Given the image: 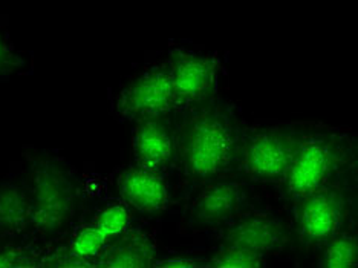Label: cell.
Returning <instances> with one entry per match:
<instances>
[{"mask_svg":"<svg viewBox=\"0 0 358 268\" xmlns=\"http://www.w3.org/2000/svg\"><path fill=\"white\" fill-rule=\"evenodd\" d=\"M309 121H259L242 127L238 174L251 184L278 185L287 175Z\"/></svg>","mask_w":358,"mask_h":268,"instance_id":"5","label":"cell"},{"mask_svg":"<svg viewBox=\"0 0 358 268\" xmlns=\"http://www.w3.org/2000/svg\"><path fill=\"white\" fill-rule=\"evenodd\" d=\"M158 258V244L152 234L134 224L103 251L95 267L148 268Z\"/></svg>","mask_w":358,"mask_h":268,"instance_id":"13","label":"cell"},{"mask_svg":"<svg viewBox=\"0 0 358 268\" xmlns=\"http://www.w3.org/2000/svg\"><path fill=\"white\" fill-rule=\"evenodd\" d=\"M268 259L270 258L247 247L217 242L208 256V264L222 268H257L265 267Z\"/></svg>","mask_w":358,"mask_h":268,"instance_id":"16","label":"cell"},{"mask_svg":"<svg viewBox=\"0 0 358 268\" xmlns=\"http://www.w3.org/2000/svg\"><path fill=\"white\" fill-rule=\"evenodd\" d=\"M242 127L238 109L219 94L189 112L175 113L176 169L185 193L238 174Z\"/></svg>","mask_w":358,"mask_h":268,"instance_id":"1","label":"cell"},{"mask_svg":"<svg viewBox=\"0 0 358 268\" xmlns=\"http://www.w3.org/2000/svg\"><path fill=\"white\" fill-rule=\"evenodd\" d=\"M357 134L351 129L309 121L287 175L278 185L279 198L294 202L343 178L357 175Z\"/></svg>","mask_w":358,"mask_h":268,"instance_id":"2","label":"cell"},{"mask_svg":"<svg viewBox=\"0 0 358 268\" xmlns=\"http://www.w3.org/2000/svg\"><path fill=\"white\" fill-rule=\"evenodd\" d=\"M112 113L124 123L173 115L175 100L167 59L145 68L121 87L113 95Z\"/></svg>","mask_w":358,"mask_h":268,"instance_id":"9","label":"cell"},{"mask_svg":"<svg viewBox=\"0 0 358 268\" xmlns=\"http://www.w3.org/2000/svg\"><path fill=\"white\" fill-rule=\"evenodd\" d=\"M120 199L145 216H159L172 206L173 189L169 175L135 164L124 167L117 178Z\"/></svg>","mask_w":358,"mask_h":268,"instance_id":"11","label":"cell"},{"mask_svg":"<svg viewBox=\"0 0 358 268\" xmlns=\"http://www.w3.org/2000/svg\"><path fill=\"white\" fill-rule=\"evenodd\" d=\"M315 267L319 268H352L358 265L357 223L346 227L315 251Z\"/></svg>","mask_w":358,"mask_h":268,"instance_id":"15","label":"cell"},{"mask_svg":"<svg viewBox=\"0 0 358 268\" xmlns=\"http://www.w3.org/2000/svg\"><path fill=\"white\" fill-rule=\"evenodd\" d=\"M130 148L135 164L169 175L176 169L175 113L134 123Z\"/></svg>","mask_w":358,"mask_h":268,"instance_id":"12","label":"cell"},{"mask_svg":"<svg viewBox=\"0 0 358 268\" xmlns=\"http://www.w3.org/2000/svg\"><path fill=\"white\" fill-rule=\"evenodd\" d=\"M29 199L23 178L0 181V246L28 239Z\"/></svg>","mask_w":358,"mask_h":268,"instance_id":"14","label":"cell"},{"mask_svg":"<svg viewBox=\"0 0 358 268\" xmlns=\"http://www.w3.org/2000/svg\"><path fill=\"white\" fill-rule=\"evenodd\" d=\"M291 230L294 244L315 253L323 244L355 224L357 175L291 202Z\"/></svg>","mask_w":358,"mask_h":268,"instance_id":"4","label":"cell"},{"mask_svg":"<svg viewBox=\"0 0 358 268\" xmlns=\"http://www.w3.org/2000/svg\"><path fill=\"white\" fill-rule=\"evenodd\" d=\"M253 206V184L241 174L215 178L189 193L182 223L193 233L221 232Z\"/></svg>","mask_w":358,"mask_h":268,"instance_id":"7","label":"cell"},{"mask_svg":"<svg viewBox=\"0 0 358 268\" xmlns=\"http://www.w3.org/2000/svg\"><path fill=\"white\" fill-rule=\"evenodd\" d=\"M132 210L123 201H110L86 223L74 225L62 241L46 247L40 267H95L103 251L126 232Z\"/></svg>","mask_w":358,"mask_h":268,"instance_id":"6","label":"cell"},{"mask_svg":"<svg viewBox=\"0 0 358 268\" xmlns=\"http://www.w3.org/2000/svg\"><path fill=\"white\" fill-rule=\"evenodd\" d=\"M217 242L247 247L266 258H273L294 246V237L291 224L280 215L273 210L251 206L219 232Z\"/></svg>","mask_w":358,"mask_h":268,"instance_id":"10","label":"cell"},{"mask_svg":"<svg viewBox=\"0 0 358 268\" xmlns=\"http://www.w3.org/2000/svg\"><path fill=\"white\" fill-rule=\"evenodd\" d=\"M29 199V239L50 247L74 227L81 207V183L66 161L38 153L23 176Z\"/></svg>","mask_w":358,"mask_h":268,"instance_id":"3","label":"cell"},{"mask_svg":"<svg viewBox=\"0 0 358 268\" xmlns=\"http://www.w3.org/2000/svg\"><path fill=\"white\" fill-rule=\"evenodd\" d=\"M23 66V59L14 50L10 38L0 29V77H6Z\"/></svg>","mask_w":358,"mask_h":268,"instance_id":"17","label":"cell"},{"mask_svg":"<svg viewBox=\"0 0 358 268\" xmlns=\"http://www.w3.org/2000/svg\"><path fill=\"white\" fill-rule=\"evenodd\" d=\"M175 113L189 112L217 95L222 64L213 51L175 48L167 57Z\"/></svg>","mask_w":358,"mask_h":268,"instance_id":"8","label":"cell"}]
</instances>
